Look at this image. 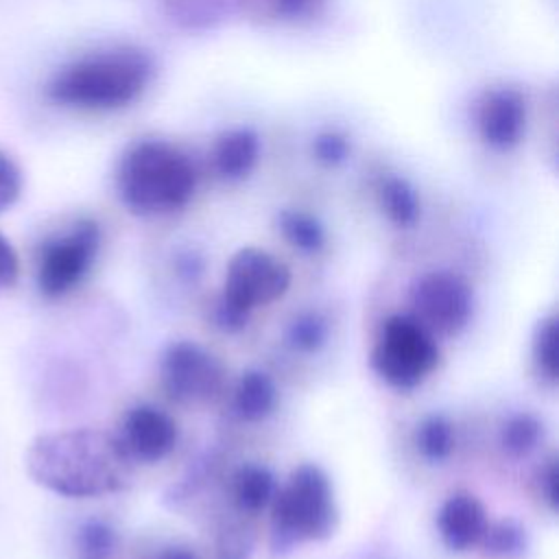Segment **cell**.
Listing matches in <instances>:
<instances>
[{"mask_svg":"<svg viewBox=\"0 0 559 559\" xmlns=\"http://www.w3.org/2000/svg\"><path fill=\"white\" fill-rule=\"evenodd\" d=\"M175 266H177V273L186 280H197L201 273H203V255L197 251V249H181L177 253V260H175Z\"/></svg>","mask_w":559,"mask_h":559,"instance_id":"cell-30","label":"cell"},{"mask_svg":"<svg viewBox=\"0 0 559 559\" xmlns=\"http://www.w3.org/2000/svg\"><path fill=\"white\" fill-rule=\"evenodd\" d=\"M330 323L317 310L295 314L286 328V343L299 354H317L328 345Z\"/></svg>","mask_w":559,"mask_h":559,"instance_id":"cell-24","label":"cell"},{"mask_svg":"<svg viewBox=\"0 0 559 559\" xmlns=\"http://www.w3.org/2000/svg\"><path fill=\"white\" fill-rule=\"evenodd\" d=\"M103 245V227L92 216L74 218L66 229L46 238L37 258V288L57 299L76 288L94 266Z\"/></svg>","mask_w":559,"mask_h":559,"instance_id":"cell-10","label":"cell"},{"mask_svg":"<svg viewBox=\"0 0 559 559\" xmlns=\"http://www.w3.org/2000/svg\"><path fill=\"white\" fill-rule=\"evenodd\" d=\"M354 175L362 199L386 227L395 231L419 227L426 212V197L415 173L400 159L382 153H365Z\"/></svg>","mask_w":559,"mask_h":559,"instance_id":"cell-9","label":"cell"},{"mask_svg":"<svg viewBox=\"0 0 559 559\" xmlns=\"http://www.w3.org/2000/svg\"><path fill=\"white\" fill-rule=\"evenodd\" d=\"M26 472L39 487L63 498H100L124 491L133 459L116 435L70 428L35 437L26 448Z\"/></svg>","mask_w":559,"mask_h":559,"instance_id":"cell-3","label":"cell"},{"mask_svg":"<svg viewBox=\"0 0 559 559\" xmlns=\"http://www.w3.org/2000/svg\"><path fill=\"white\" fill-rule=\"evenodd\" d=\"M476 546L489 559H522L528 550V535L515 520H489Z\"/></svg>","mask_w":559,"mask_h":559,"instance_id":"cell-20","label":"cell"},{"mask_svg":"<svg viewBox=\"0 0 559 559\" xmlns=\"http://www.w3.org/2000/svg\"><path fill=\"white\" fill-rule=\"evenodd\" d=\"M20 277V258L11 240L0 231V293L15 286Z\"/></svg>","mask_w":559,"mask_h":559,"instance_id":"cell-29","label":"cell"},{"mask_svg":"<svg viewBox=\"0 0 559 559\" xmlns=\"http://www.w3.org/2000/svg\"><path fill=\"white\" fill-rule=\"evenodd\" d=\"M533 360L539 373H544L550 382L559 378V321L555 314H548L537 321L531 343Z\"/></svg>","mask_w":559,"mask_h":559,"instance_id":"cell-25","label":"cell"},{"mask_svg":"<svg viewBox=\"0 0 559 559\" xmlns=\"http://www.w3.org/2000/svg\"><path fill=\"white\" fill-rule=\"evenodd\" d=\"M118 439L135 463L151 465L159 463L175 450L179 428L166 411L151 404H140L124 415Z\"/></svg>","mask_w":559,"mask_h":559,"instance_id":"cell-15","label":"cell"},{"mask_svg":"<svg viewBox=\"0 0 559 559\" xmlns=\"http://www.w3.org/2000/svg\"><path fill=\"white\" fill-rule=\"evenodd\" d=\"M338 0H236L234 17L249 28L275 35H301L323 28Z\"/></svg>","mask_w":559,"mask_h":559,"instance_id":"cell-14","label":"cell"},{"mask_svg":"<svg viewBox=\"0 0 559 559\" xmlns=\"http://www.w3.org/2000/svg\"><path fill=\"white\" fill-rule=\"evenodd\" d=\"M290 282L293 273L286 262L262 247L245 245L227 260L221 297L251 314L255 308L282 299Z\"/></svg>","mask_w":559,"mask_h":559,"instance_id":"cell-11","label":"cell"},{"mask_svg":"<svg viewBox=\"0 0 559 559\" xmlns=\"http://www.w3.org/2000/svg\"><path fill=\"white\" fill-rule=\"evenodd\" d=\"M544 426L533 413H515L500 428V445L511 459L528 456L542 441Z\"/></svg>","mask_w":559,"mask_h":559,"instance_id":"cell-23","label":"cell"},{"mask_svg":"<svg viewBox=\"0 0 559 559\" xmlns=\"http://www.w3.org/2000/svg\"><path fill=\"white\" fill-rule=\"evenodd\" d=\"M365 148L358 127L334 111H314L273 127V162L304 170L312 179L354 175Z\"/></svg>","mask_w":559,"mask_h":559,"instance_id":"cell-5","label":"cell"},{"mask_svg":"<svg viewBox=\"0 0 559 559\" xmlns=\"http://www.w3.org/2000/svg\"><path fill=\"white\" fill-rule=\"evenodd\" d=\"M205 186L242 188L273 162V127L236 118L194 140Z\"/></svg>","mask_w":559,"mask_h":559,"instance_id":"cell-7","label":"cell"},{"mask_svg":"<svg viewBox=\"0 0 559 559\" xmlns=\"http://www.w3.org/2000/svg\"><path fill=\"white\" fill-rule=\"evenodd\" d=\"M413 317L432 334L456 336L474 314V290L467 280L448 269L421 273L411 286Z\"/></svg>","mask_w":559,"mask_h":559,"instance_id":"cell-12","label":"cell"},{"mask_svg":"<svg viewBox=\"0 0 559 559\" xmlns=\"http://www.w3.org/2000/svg\"><path fill=\"white\" fill-rule=\"evenodd\" d=\"M277 491V480L266 465L245 463L231 478L234 504L245 513H258L266 509Z\"/></svg>","mask_w":559,"mask_h":559,"instance_id":"cell-19","label":"cell"},{"mask_svg":"<svg viewBox=\"0 0 559 559\" xmlns=\"http://www.w3.org/2000/svg\"><path fill=\"white\" fill-rule=\"evenodd\" d=\"M155 559H199V557H197V552H194L192 548H188V546H177V544H175V546L162 548Z\"/></svg>","mask_w":559,"mask_h":559,"instance_id":"cell-32","label":"cell"},{"mask_svg":"<svg viewBox=\"0 0 559 559\" xmlns=\"http://www.w3.org/2000/svg\"><path fill=\"white\" fill-rule=\"evenodd\" d=\"M162 79L153 46L114 39L59 63L44 85L52 107L87 118L124 116L146 103Z\"/></svg>","mask_w":559,"mask_h":559,"instance_id":"cell-1","label":"cell"},{"mask_svg":"<svg viewBox=\"0 0 559 559\" xmlns=\"http://www.w3.org/2000/svg\"><path fill=\"white\" fill-rule=\"evenodd\" d=\"M273 550L301 542L330 539L338 524V509L330 476L317 463L297 465L271 500Z\"/></svg>","mask_w":559,"mask_h":559,"instance_id":"cell-6","label":"cell"},{"mask_svg":"<svg viewBox=\"0 0 559 559\" xmlns=\"http://www.w3.org/2000/svg\"><path fill=\"white\" fill-rule=\"evenodd\" d=\"M22 188L24 177L17 162L0 148V214L17 203Z\"/></svg>","mask_w":559,"mask_h":559,"instance_id":"cell-27","label":"cell"},{"mask_svg":"<svg viewBox=\"0 0 559 559\" xmlns=\"http://www.w3.org/2000/svg\"><path fill=\"white\" fill-rule=\"evenodd\" d=\"M159 382L179 404L210 402L223 382L221 362L194 341L170 343L159 360Z\"/></svg>","mask_w":559,"mask_h":559,"instance_id":"cell-13","label":"cell"},{"mask_svg":"<svg viewBox=\"0 0 559 559\" xmlns=\"http://www.w3.org/2000/svg\"><path fill=\"white\" fill-rule=\"evenodd\" d=\"M371 559H382V557H371Z\"/></svg>","mask_w":559,"mask_h":559,"instance_id":"cell-33","label":"cell"},{"mask_svg":"<svg viewBox=\"0 0 559 559\" xmlns=\"http://www.w3.org/2000/svg\"><path fill=\"white\" fill-rule=\"evenodd\" d=\"M483 502L469 491H454L437 511V531L443 546L452 552L474 548L487 526Z\"/></svg>","mask_w":559,"mask_h":559,"instance_id":"cell-16","label":"cell"},{"mask_svg":"<svg viewBox=\"0 0 559 559\" xmlns=\"http://www.w3.org/2000/svg\"><path fill=\"white\" fill-rule=\"evenodd\" d=\"M111 183L122 210L142 221L183 214L205 188L194 140L157 129L120 146Z\"/></svg>","mask_w":559,"mask_h":559,"instance_id":"cell-2","label":"cell"},{"mask_svg":"<svg viewBox=\"0 0 559 559\" xmlns=\"http://www.w3.org/2000/svg\"><path fill=\"white\" fill-rule=\"evenodd\" d=\"M273 229L293 251L319 255L328 249L330 231L325 221L308 205L284 203L273 214Z\"/></svg>","mask_w":559,"mask_h":559,"instance_id":"cell-17","label":"cell"},{"mask_svg":"<svg viewBox=\"0 0 559 559\" xmlns=\"http://www.w3.org/2000/svg\"><path fill=\"white\" fill-rule=\"evenodd\" d=\"M537 92L513 76H493L476 85L463 109L465 135L487 159L507 162L535 142Z\"/></svg>","mask_w":559,"mask_h":559,"instance_id":"cell-4","label":"cell"},{"mask_svg":"<svg viewBox=\"0 0 559 559\" xmlns=\"http://www.w3.org/2000/svg\"><path fill=\"white\" fill-rule=\"evenodd\" d=\"M277 404V386L262 369H249L238 378L234 389V411L242 421L255 424L266 419Z\"/></svg>","mask_w":559,"mask_h":559,"instance_id":"cell-18","label":"cell"},{"mask_svg":"<svg viewBox=\"0 0 559 559\" xmlns=\"http://www.w3.org/2000/svg\"><path fill=\"white\" fill-rule=\"evenodd\" d=\"M454 426L445 415H426L415 430V445L430 463H443L454 452Z\"/></svg>","mask_w":559,"mask_h":559,"instance_id":"cell-21","label":"cell"},{"mask_svg":"<svg viewBox=\"0 0 559 559\" xmlns=\"http://www.w3.org/2000/svg\"><path fill=\"white\" fill-rule=\"evenodd\" d=\"M168 20L192 26H212V22L231 15L236 11V0H159Z\"/></svg>","mask_w":559,"mask_h":559,"instance_id":"cell-22","label":"cell"},{"mask_svg":"<svg viewBox=\"0 0 559 559\" xmlns=\"http://www.w3.org/2000/svg\"><path fill=\"white\" fill-rule=\"evenodd\" d=\"M212 321L218 330H223L227 334H236V332L245 330V325L249 321V312L231 306L229 301H225L218 295V299L214 301V308H212Z\"/></svg>","mask_w":559,"mask_h":559,"instance_id":"cell-28","label":"cell"},{"mask_svg":"<svg viewBox=\"0 0 559 559\" xmlns=\"http://www.w3.org/2000/svg\"><path fill=\"white\" fill-rule=\"evenodd\" d=\"M116 531L103 520H90L79 528L76 546L81 559H109L116 548Z\"/></svg>","mask_w":559,"mask_h":559,"instance_id":"cell-26","label":"cell"},{"mask_svg":"<svg viewBox=\"0 0 559 559\" xmlns=\"http://www.w3.org/2000/svg\"><path fill=\"white\" fill-rule=\"evenodd\" d=\"M557 485H559V472H557V461L550 459L548 465L544 467L542 476H539V491L546 500V504L550 507V511H557Z\"/></svg>","mask_w":559,"mask_h":559,"instance_id":"cell-31","label":"cell"},{"mask_svg":"<svg viewBox=\"0 0 559 559\" xmlns=\"http://www.w3.org/2000/svg\"><path fill=\"white\" fill-rule=\"evenodd\" d=\"M441 349L435 334L413 314H391L369 354L380 380L397 391L419 386L439 365Z\"/></svg>","mask_w":559,"mask_h":559,"instance_id":"cell-8","label":"cell"}]
</instances>
